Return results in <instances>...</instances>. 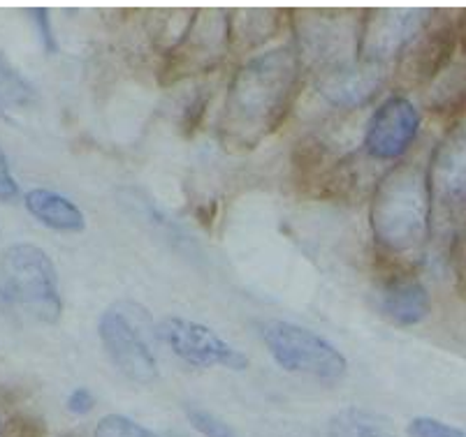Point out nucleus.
Segmentation results:
<instances>
[{
	"label": "nucleus",
	"mask_w": 466,
	"mask_h": 437,
	"mask_svg": "<svg viewBox=\"0 0 466 437\" xmlns=\"http://www.w3.org/2000/svg\"><path fill=\"white\" fill-rule=\"evenodd\" d=\"M260 336L283 371L313 377L323 384H337L346 377L349 363L343 354L316 331L292 322L272 320L260 326Z\"/></svg>",
	"instance_id": "obj_5"
},
{
	"label": "nucleus",
	"mask_w": 466,
	"mask_h": 437,
	"mask_svg": "<svg viewBox=\"0 0 466 437\" xmlns=\"http://www.w3.org/2000/svg\"><path fill=\"white\" fill-rule=\"evenodd\" d=\"M186 419L190 422V426L205 437H237L235 428L228 426L223 419H218L216 414H211L209 410H202V407L186 405Z\"/></svg>",
	"instance_id": "obj_18"
},
{
	"label": "nucleus",
	"mask_w": 466,
	"mask_h": 437,
	"mask_svg": "<svg viewBox=\"0 0 466 437\" xmlns=\"http://www.w3.org/2000/svg\"><path fill=\"white\" fill-rule=\"evenodd\" d=\"M299 65L295 46H279L235 72L220 116V134L232 148H253L277 133L292 107Z\"/></svg>",
	"instance_id": "obj_1"
},
{
	"label": "nucleus",
	"mask_w": 466,
	"mask_h": 437,
	"mask_svg": "<svg viewBox=\"0 0 466 437\" xmlns=\"http://www.w3.org/2000/svg\"><path fill=\"white\" fill-rule=\"evenodd\" d=\"M33 100H35V91L31 84L0 54V116L7 118L10 109L28 107Z\"/></svg>",
	"instance_id": "obj_17"
},
{
	"label": "nucleus",
	"mask_w": 466,
	"mask_h": 437,
	"mask_svg": "<svg viewBox=\"0 0 466 437\" xmlns=\"http://www.w3.org/2000/svg\"><path fill=\"white\" fill-rule=\"evenodd\" d=\"M452 51V35L448 31H431L420 35L409 46L406 58H401V67L406 65L415 82H422L427 76H434L441 65L448 61Z\"/></svg>",
	"instance_id": "obj_15"
},
{
	"label": "nucleus",
	"mask_w": 466,
	"mask_h": 437,
	"mask_svg": "<svg viewBox=\"0 0 466 437\" xmlns=\"http://www.w3.org/2000/svg\"><path fill=\"white\" fill-rule=\"evenodd\" d=\"M409 437H466V432L434 417H415L409 423Z\"/></svg>",
	"instance_id": "obj_20"
},
{
	"label": "nucleus",
	"mask_w": 466,
	"mask_h": 437,
	"mask_svg": "<svg viewBox=\"0 0 466 437\" xmlns=\"http://www.w3.org/2000/svg\"><path fill=\"white\" fill-rule=\"evenodd\" d=\"M370 224L376 245L404 257L425 248L431 227L430 176L418 164H397L379 181L371 197Z\"/></svg>",
	"instance_id": "obj_2"
},
{
	"label": "nucleus",
	"mask_w": 466,
	"mask_h": 437,
	"mask_svg": "<svg viewBox=\"0 0 466 437\" xmlns=\"http://www.w3.org/2000/svg\"><path fill=\"white\" fill-rule=\"evenodd\" d=\"M93 407H96V396L84 387L75 389V392L70 393V398H67V410H70L72 414H88Z\"/></svg>",
	"instance_id": "obj_23"
},
{
	"label": "nucleus",
	"mask_w": 466,
	"mask_h": 437,
	"mask_svg": "<svg viewBox=\"0 0 466 437\" xmlns=\"http://www.w3.org/2000/svg\"><path fill=\"white\" fill-rule=\"evenodd\" d=\"M151 329H154L151 315L133 301H118L109 305L97 322V333L109 362L121 375L137 384H151L158 380Z\"/></svg>",
	"instance_id": "obj_4"
},
{
	"label": "nucleus",
	"mask_w": 466,
	"mask_h": 437,
	"mask_svg": "<svg viewBox=\"0 0 466 437\" xmlns=\"http://www.w3.org/2000/svg\"><path fill=\"white\" fill-rule=\"evenodd\" d=\"M298 56L302 63L328 72L332 67L360 61L362 25L355 24L350 12L311 10L295 15Z\"/></svg>",
	"instance_id": "obj_6"
},
{
	"label": "nucleus",
	"mask_w": 466,
	"mask_h": 437,
	"mask_svg": "<svg viewBox=\"0 0 466 437\" xmlns=\"http://www.w3.org/2000/svg\"><path fill=\"white\" fill-rule=\"evenodd\" d=\"M420 112L404 95L380 102L364 134V151L374 160L401 158L420 133Z\"/></svg>",
	"instance_id": "obj_9"
},
{
	"label": "nucleus",
	"mask_w": 466,
	"mask_h": 437,
	"mask_svg": "<svg viewBox=\"0 0 466 437\" xmlns=\"http://www.w3.org/2000/svg\"><path fill=\"white\" fill-rule=\"evenodd\" d=\"M96 437H158L149 428L139 426L133 419H126L121 414H109L100 419L96 426Z\"/></svg>",
	"instance_id": "obj_19"
},
{
	"label": "nucleus",
	"mask_w": 466,
	"mask_h": 437,
	"mask_svg": "<svg viewBox=\"0 0 466 437\" xmlns=\"http://www.w3.org/2000/svg\"><path fill=\"white\" fill-rule=\"evenodd\" d=\"M431 202L448 211L466 209V118L455 123L439 142L430 164Z\"/></svg>",
	"instance_id": "obj_10"
},
{
	"label": "nucleus",
	"mask_w": 466,
	"mask_h": 437,
	"mask_svg": "<svg viewBox=\"0 0 466 437\" xmlns=\"http://www.w3.org/2000/svg\"><path fill=\"white\" fill-rule=\"evenodd\" d=\"M434 15L431 7H376L364 12L360 58L385 65L422 35Z\"/></svg>",
	"instance_id": "obj_7"
},
{
	"label": "nucleus",
	"mask_w": 466,
	"mask_h": 437,
	"mask_svg": "<svg viewBox=\"0 0 466 437\" xmlns=\"http://www.w3.org/2000/svg\"><path fill=\"white\" fill-rule=\"evenodd\" d=\"M31 16H33V21H35L37 33H40L45 49L46 51L56 49V42H54V33H52V19H49V10H46V7H33Z\"/></svg>",
	"instance_id": "obj_22"
},
{
	"label": "nucleus",
	"mask_w": 466,
	"mask_h": 437,
	"mask_svg": "<svg viewBox=\"0 0 466 437\" xmlns=\"http://www.w3.org/2000/svg\"><path fill=\"white\" fill-rule=\"evenodd\" d=\"M383 82L385 67L360 58V61L320 72L316 79V88L334 107L358 109L380 91Z\"/></svg>",
	"instance_id": "obj_12"
},
{
	"label": "nucleus",
	"mask_w": 466,
	"mask_h": 437,
	"mask_svg": "<svg viewBox=\"0 0 466 437\" xmlns=\"http://www.w3.org/2000/svg\"><path fill=\"white\" fill-rule=\"evenodd\" d=\"M0 301L40 324H56L63 299L52 257L33 243L10 245L0 260Z\"/></svg>",
	"instance_id": "obj_3"
},
{
	"label": "nucleus",
	"mask_w": 466,
	"mask_h": 437,
	"mask_svg": "<svg viewBox=\"0 0 466 437\" xmlns=\"http://www.w3.org/2000/svg\"><path fill=\"white\" fill-rule=\"evenodd\" d=\"M379 305L383 315L400 326H415L427 320L431 311V296L425 283L413 273H392L380 283Z\"/></svg>",
	"instance_id": "obj_13"
},
{
	"label": "nucleus",
	"mask_w": 466,
	"mask_h": 437,
	"mask_svg": "<svg viewBox=\"0 0 466 437\" xmlns=\"http://www.w3.org/2000/svg\"><path fill=\"white\" fill-rule=\"evenodd\" d=\"M26 209L33 218L40 220L45 227L56 232H72L79 234L86 227V218L75 202L52 190L35 188L26 193Z\"/></svg>",
	"instance_id": "obj_14"
},
{
	"label": "nucleus",
	"mask_w": 466,
	"mask_h": 437,
	"mask_svg": "<svg viewBox=\"0 0 466 437\" xmlns=\"http://www.w3.org/2000/svg\"><path fill=\"white\" fill-rule=\"evenodd\" d=\"M228 16L223 10H202L195 15L186 33L181 35L179 46L172 54V63L177 74L198 72L202 67L216 65L223 49L228 45Z\"/></svg>",
	"instance_id": "obj_11"
},
{
	"label": "nucleus",
	"mask_w": 466,
	"mask_h": 437,
	"mask_svg": "<svg viewBox=\"0 0 466 437\" xmlns=\"http://www.w3.org/2000/svg\"><path fill=\"white\" fill-rule=\"evenodd\" d=\"M16 197H19V185H16L15 176H12L5 153L0 148V199L3 202H12Z\"/></svg>",
	"instance_id": "obj_21"
},
{
	"label": "nucleus",
	"mask_w": 466,
	"mask_h": 437,
	"mask_svg": "<svg viewBox=\"0 0 466 437\" xmlns=\"http://www.w3.org/2000/svg\"><path fill=\"white\" fill-rule=\"evenodd\" d=\"M160 336L181 362L195 368H228V371H247L248 356L232 347L226 338L200 322L184 317H167L158 326Z\"/></svg>",
	"instance_id": "obj_8"
},
{
	"label": "nucleus",
	"mask_w": 466,
	"mask_h": 437,
	"mask_svg": "<svg viewBox=\"0 0 466 437\" xmlns=\"http://www.w3.org/2000/svg\"><path fill=\"white\" fill-rule=\"evenodd\" d=\"M329 437H397V431L379 414L349 410L334 419Z\"/></svg>",
	"instance_id": "obj_16"
}]
</instances>
